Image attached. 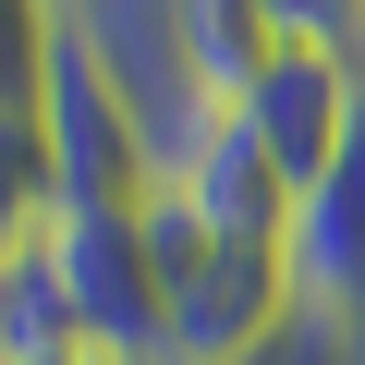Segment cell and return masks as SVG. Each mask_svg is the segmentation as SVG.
I'll list each match as a JSON object with an SVG mask.
<instances>
[{
	"label": "cell",
	"mask_w": 365,
	"mask_h": 365,
	"mask_svg": "<svg viewBox=\"0 0 365 365\" xmlns=\"http://www.w3.org/2000/svg\"><path fill=\"white\" fill-rule=\"evenodd\" d=\"M146 244H158V365H256L304 317L268 244H220L170 195H146Z\"/></svg>",
	"instance_id": "cell-1"
},
{
	"label": "cell",
	"mask_w": 365,
	"mask_h": 365,
	"mask_svg": "<svg viewBox=\"0 0 365 365\" xmlns=\"http://www.w3.org/2000/svg\"><path fill=\"white\" fill-rule=\"evenodd\" d=\"M37 268H49L86 365H158V244H146V207H61L37 232Z\"/></svg>",
	"instance_id": "cell-2"
},
{
	"label": "cell",
	"mask_w": 365,
	"mask_h": 365,
	"mask_svg": "<svg viewBox=\"0 0 365 365\" xmlns=\"http://www.w3.org/2000/svg\"><path fill=\"white\" fill-rule=\"evenodd\" d=\"M232 122L268 146V170L292 182V195H317V182L341 170V146H353V122H365V49L280 37V49H268V73L244 86V110H232Z\"/></svg>",
	"instance_id": "cell-3"
},
{
	"label": "cell",
	"mask_w": 365,
	"mask_h": 365,
	"mask_svg": "<svg viewBox=\"0 0 365 365\" xmlns=\"http://www.w3.org/2000/svg\"><path fill=\"white\" fill-rule=\"evenodd\" d=\"M37 134H49V182H61V207H146V195H158L146 122H134L122 86L73 49V25H61V61H49V86H37Z\"/></svg>",
	"instance_id": "cell-4"
},
{
	"label": "cell",
	"mask_w": 365,
	"mask_h": 365,
	"mask_svg": "<svg viewBox=\"0 0 365 365\" xmlns=\"http://www.w3.org/2000/svg\"><path fill=\"white\" fill-rule=\"evenodd\" d=\"M280 268H292V304L365 353V122H353V146H341V170L317 182V195H292Z\"/></svg>",
	"instance_id": "cell-5"
},
{
	"label": "cell",
	"mask_w": 365,
	"mask_h": 365,
	"mask_svg": "<svg viewBox=\"0 0 365 365\" xmlns=\"http://www.w3.org/2000/svg\"><path fill=\"white\" fill-rule=\"evenodd\" d=\"M158 195L195 220V232H220V244H268V256H280V232H292V182L268 170V146H256L244 122H207L195 146L158 170Z\"/></svg>",
	"instance_id": "cell-6"
},
{
	"label": "cell",
	"mask_w": 365,
	"mask_h": 365,
	"mask_svg": "<svg viewBox=\"0 0 365 365\" xmlns=\"http://www.w3.org/2000/svg\"><path fill=\"white\" fill-rule=\"evenodd\" d=\"M49 220H61V182H49V134H37V110H0V268H25Z\"/></svg>",
	"instance_id": "cell-7"
},
{
	"label": "cell",
	"mask_w": 365,
	"mask_h": 365,
	"mask_svg": "<svg viewBox=\"0 0 365 365\" xmlns=\"http://www.w3.org/2000/svg\"><path fill=\"white\" fill-rule=\"evenodd\" d=\"M280 37H329V49H365V0H268Z\"/></svg>",
	"instance_id": "cell-8"
},
{
	"label": "cell",
	"mask_w": 365,
	"mask_h": 365,
	"mask_svg": "<svg viewBox=\"0 0 365 365\" xmlns=\"http://www.w3.org/2000/svg\"><path fill=\"white\" fill-rule=\"evenodd\" d=\"M256 365H365V353H353L341 329H317V317H292V329H280V341H268Z\"/></svg>",
	"instance_id": "cell-9"
}]
</instances>
